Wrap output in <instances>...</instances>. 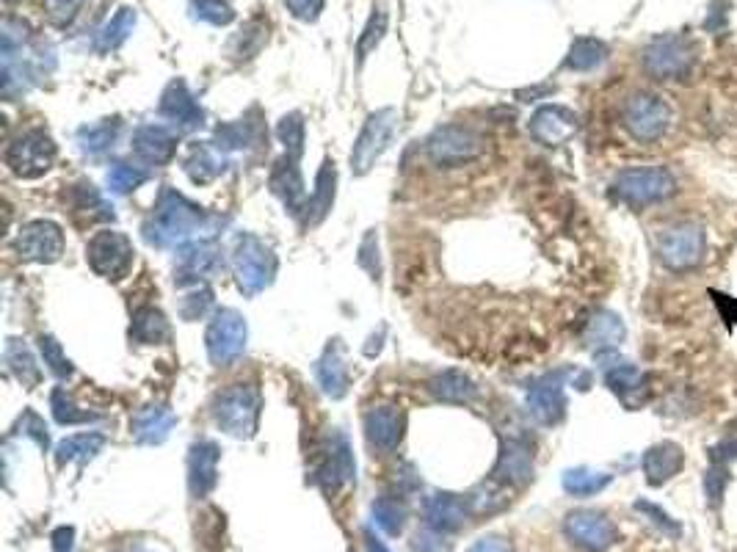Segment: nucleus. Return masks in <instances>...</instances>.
I'll return each mask as SVG.
<instances>
[{"label": "nucleus", "mask_w": 737, "mask_h": 552, "mask_svg": "<svg viewBox=\"0 0 737 552\" xmlns=\"http://www.w3.org/2000/svg\"><path fill=\"white\" fill-rule=\"evenodd\" d=\"M81 6L83 0H45L47 17H50L56 25H70Z\"/></svg>", "instance_id": "obj_55"}, {"label": "nucleus", "mask_w": 737, "mask_h": 552, "mask_svg": "<svg viewBox=\"0 0 737 552\" xmlns=\"http://www.w3.org/2000/svg\"><path fill=\"white\" fill-rule=\"evenodd\" d=\"M219 219L208 216L199 205H194L188 196H183L174 188H163L152 216L144 221V241L158 249L166 246H183V243L199 241L202 232H213Z\"/></svg>", "instance_id": "obj_1"}, {"label": "nucleus", "mask_w": 737, "mask_h": 552, "mask_svg": "<svg viewBox=\"0 0 737 552\" xmlns=\"http://www.w3.org/2000/svg\"><path fill=\"white\" fill-rule=\"evenodd\" d=\"M105 445L103 434H75V437H67L58 442L56 448V461L64 467V464H86L92 461Z\"/></svg>", "instance_id": "obj_39"}, {"label": "nucleus", "mask_w": 737, "mask_h": 552, "mask_svg": "<svg viewBox=\"0 0 737 552\" xmlns=\"http://www.w3.org/2000/svg\"><path fill=\"white\" fill-rule=\"evenodd\" d=\"M608 61V45L602 39L594 36H580L569 47V56H566V69L572 72H591V69L602 67Z\"/></svg>", "instance_id": "obj_38"}, {"label": "nucleus", "mask_w": 737, "mask_h": 552, "mask_svg": "<svg viewBox=\"0 0 737 552\" xmlns=\"http://www.w3.org/2000/svg\"><path fill=\"white\" fill-rule=\"evenodd\" d=\"M130 337L141 345H161L172 337V326L166 321V315L155 307H139L133 312V323H130Z\"/></svg>", "instance_id": "obj_34"}, {"label": "nucleus", "mask_w": 737, "mask_h": 552, "mask_svg": "<svg viewBox=\"0 0 737 552\" xmlns=\"http://www.w3.org/2000/svg\"><path fill=\"white\" fill-rule=\"evenodd\" d=\"M426 522L428 528L439 530V533H453V530L464 528L467 517H473L467 497L450 495V492H434L426 497Z\"/></svg>", "instance_id": "obj_23"}, {"label": "nucleus", "mask_w": 737, "mask_h": 552, "mask_svg": "<svg viewBox=\"0 0 737 552\" xmlns=\"http://www.w3.org/2000/svg\"><path fill=\"white\" fill-rule=\"evenodd\" d=\"M412 550L415 552H450V541L445 539V533L428 528V530H423V533H417Z\"/></svg>", "instance_id": "obj_56"}, {"label": "nucleus", "mask_w": 737, "mask_h": 552, "mask_svg": "<svg viewBox=\"0 0 737 552\" xmlns=\"http://www.w3.org/2000/svg\"><path fill=\"white\" fill-rule=\"evenodd\" d=\"M641 61L655 81H685L696 67V45L682 34H660L644 47Z\"/></svg>", "instance_id": "obj_5"}, {"label": "nucleus", "mask_w": 737, "mask_h": 552, "mask_svg": "<svg viewBox=\"0 0 737 552\" xmlns=\"http://www.w3.org/2000/svg\"><path fill=\"white\" fill-rule=\"evenodd\" d=\"M56 163V144L45 130H25L6 147V166L23 180H36Z\"/></svg>", "instance_id": "obj_8"}, {"label": "nucleus", "mask_w": 737, "mask_h": 552, "mask_svg": "<svg viewBox=\"0 0 737 552\" xmlns=\"http://www.w3.org/2000/svg\"><path fill=\"white\" fill-rule=\"evenodd\" d=\"M528 412L542 426H558L566 414L564 373H547L528 387Z\"/></svg>", "instance_id": "obj_15"}, {"label": "nucleus", "mask_w": 737, "mask_h": 552, "mask_svg": "<svg viewBox=\"0 0 737 552\" xmlns=\"http://www.w3.org/2000/svg\"><path fill=\"white\" fill-rule=\"evenodd\" d=\"M334 183H337V172H334V163H323L321 172H318V180H315V191H312L310 202H307V210H304V221L315 227L326 219V213L332 210L334 202Z\"/></svg>", "instance_id": "obj_35"}, {"label": "nucleus", "mask_w": 737, "mask_h": 552, "mask_svg": "<svg viewBox=\"0 0 737 552\" xmlns=\"http://www.w3.org/2000/svg\"><path fill=\"white\" fill-rule=\"evenodd\" d=\"M564 533L575 547L586 552H605L619 541L616 522L611 517H605L602 511H591V508L572 511L564 519Z\"/></svg>", "instance_id": "obj_13"}, {"label": "nucleus", "mask_w": 737, "mask_h": 552, "mask_svg": "<svg viewBox=\"0 0 737 552\" xmlns=\"http://www.w3.org/2000/svg\"><path fill=\"white\" fill-rule=\"evenodd\" d=\"M224 260H221V249L216 241L210 238H199V241L183 243L177 249V282L180 285H196L205 282L210 274H216Z\"/></svg>", "instance_id": "obj_16"}, {"label": "nucleus", "mask_w": 737, "mask_h": 552, "mask_svg": "<svg viewBox=\"0 0 737 552\" xmlns=\"http://www.w3.org/2000/svg\"><path fill=\"white\" fill-rule=\"evenodd\" d=\"M315 376H318V384H321V390L334 398V401H340L343 395L348 392V365H346V357H343V345L340 340H332V343L326 345V351L321 354L318 359V365H315Z\"/></svg>", "instance_id": "obj_29"}, {"label": "nucleus", "mask_w": 737, "mask_h": 552, "mask_svg": "<svg viewBox=\"0 0 737 552\" xmlns=\"http://www.w3.org/2000/svg\"><path fill=\"white\" fill-rule=\"evenodd\" d=\"M161 116L169 119L180 130H199L205 125V111L196 103L194 94L188 92L185 81H172L161 94Z\"/></svg>", "instance_id": "obj_20"}, {"label": "nucleus", "mask_w": 737, "mask_h": 552, "mask_svg": "<svg viewBox=\"0 0 737 552\" xmlns=\"http://www.w3.org/2000/svg\"><path fill=\"white\" fill-rule=\"evenodd\" d=\"M191 17L210 25H230L235 12L227 0H191Z\"/></svg>", "instance_id": "obj_50"}, {"label": "nucleus", "mask_w": 737, "mask_h": 552, "mask_svg": "<svg viewBox=\"0 0 737 552\" xmlns=\"http://www.w3.org/2000/svg\"><path fill=\"white\" fill-rule=\"evenodd\" d=\"M232 271L238 279V288L246 296L265 290L277 276V254L265 241L252 232H241L232 241Z\"/></svg>", "instance_id": "obj_3"}, {"label": "nucleus", "mask_w": 737, "mask_h": 552, "mask_svg": "<svg viewBox=\"0 0 737 552\" xmlns=\"http://www.w3.org/2000/svg\"><path fill=\"white\" fill-rule=\"evenodd\" d=\"M492 478L506 483V486H525V483L533 481V453H530V445L525 439H503Z\"/></svg>", "instance_id": "obj_19"}, {"label": "nucleus", "mask_w": 737, "mask_h": 552, "mask_svg": "<svg viewBox=\"0 0 737 552\" xmlns=\"http://www.w3.org/2000/svg\"><path fill=\"white\" fill-rule=\"evenodd\" d=\"M580 119L572 108L566 105H542L536 114L530 116V136L536 138L544 147H561L569 138L575 136Z\"/></svg>", "instance_id": "obj_17"}, {"label": "nucleus", "mask_w": 737, "mask_h": 552, "mask_svg": "<svg viewBox=\"0 0 737 552\" xmlns=\"http://www.w3.org/2000/svg\"><path fill=\"white\" fill-rule=\"evenodd\" d=\"M133 152L144 163L163 166V163H169L177 155V136L163 125H141L133 133Z\"/></svg>", "instance_id": "obj_25"}, {"label": "nucleus", "mask_w": 737, "mask_h": 552, "mask_svg": "<svg viewBox=\"0 0 737 552\" xmlns=\"http://www.w3.org/2000/svg\"><path fill=\"white\" fill-rule=\"evenodd\" d=\"M644 478L649 486H663L685 467V450L677 442H657L644 453Z\"/></svg>", "instance_id": "obj_27"}, {"label": "nucleus", "mask_w": 737, "mask_h": 552, "mask_svg": "<svg viewBox=\"0 0 737 552\" xmlns=\"http://www.w3.org/2000/svg\"><path fill=\"white\" fill-rule=\"evenodd\" d=\"M185 172L196 185L213 183L227 172V155L213 141H196L185 152Z\"/></svg>", "instance_id": "obj_28"}, {"label": "nucleus", "mask_w": 737, "mask_h": 552, "mask_svg": "<svg viewBox=\"0 0 737 552\" xmlns=\"http://www.w3.org/2000/svg\"><path fill=\"white\" fill-rule=\"evenodd\" d=\"M133 243L125 232L119 230H100L94 232V238L86 246V260L92 265V271L103 279L119 282L130 274L133 268Z\"/></svg>", "instance_id": "obj_9"}, {"label": "nucleus", "mask_w": 737, "mask_h": 552, "mask_svg": "<svg viewBox=\"0 0 737 552\" xmlns=\"http://www.w3.org/2000/svg\"><path fill=\"white\" fill-rule=\"evenodd\" d=\"M635 508H638V511H644V514H649V517H655L657 525H660V528H663V530H668L671 536H680V533H682L680 525H677L674 519L668 517L666 511H663V508L652 506V503H644V500H638V503H635Z\"/></svg>", "instance_id": "obj_58"}, {"label": "nucleus", "mask_w": 737, "mask_h": 552, "mask_svg": "<svg viewBox=\"0 0 737 552\" xmlns=\"http://www.w3.org/2000/svg\"><path fill=\"white\" fill-rule=\"evenodd\" d=\"M611 481L613 475L599 470H588V467H575V470L564 472V489L572 497L597 495V492H602Z\"/></svg>", "instance_id": "obj_43"}, {"label": "nucleus", "mask_w": 737, "mask_h": 552, "mask_svg": "<svg viewBox=\"0 0 737 552\" xmlns=\"http://www.w3.org/2000/svg\"><path fill=\"white\" fill-rule=\"evenodd\" d=\"M467 503H470V511L473 514H495L500 508L508 506V486L506 483L489 478L486 483H481L475 492L467 495Z\"/></svg>", "instance_id": "obj_44"}, {"label": "nucleus", "mask_w": 737, "mask_h": 552, "mask_svg": "<svg viewBox=\"0 0 737 552\" xmlns=\"http://www.w3.org/2000/svg\"><path fill=\"white\" fill-rule=\"evenodd\" d=\"M406 428V417L401 409L395 406H376L365 414V434L373 448L390 453L401 445Z\"/></svg>", "instance_id": "obj_22"}, {"label": "nucleus", "mask_w": 737, "mask_h": 552, "mask_svg": "<svg viewBox=\"0 0 737 552\" xmlns=\"http://www.w3.org/2000/svg\"><path fill=\"white\" fill-rule=\"evenodd\" d=\"M221 152L230 150H252V147H260L263 144V127L257 122H249V119H241V122H230V125H221L216 130V141H213Z\"/></svg>", "instance_id": "obj_36"}, {"label": "nucleus", "mask_w": 737, "mask_h": 552, "mask_svg": "<svg viewBox=\"0 0 737 552\" xmlns=\"http://www.w3.org/2000/svg\"><path fill=\"white\" fill-rule=\"evenodd\" d=\"M729 483V464H721V461H710V470H707V497H710V506H721L724 500V489Z\"/></svg>", "instance_id": "obj_53"}, {"label": "nucleus", "mask_w": 737, "mask_h": 552, "mask_svg": "<svg viewBox=\"0 0 737 552\" xmlns=\"http://www.w3.org/2000/svg\"><path fill=\"white\" fill-rule=\"evenodd\" d=\"M136 28V9H119V12L108 20V23L100 28L97 34V50L100 53H108V50H116L127 42V36L133 34Z\"/></svg>", "instance_id": "obj_41"}, {"label": "nucleus", "mask_w": 737, "mask_h": 552, "mask_svg": "<svg viewBox=\"0 0 737 552\" xmlns=\"http://www.w3.org/2000/svg\"><path fill=\"white\" fill-rule=\"evenodd\" d=\"M14 431H17V434H25V437L36 439V445H39V448H47V445H50V434H47L45 420H42V417H39L36 412H31V409H28V412L17 420Z\"/></svg>", "instance_id": "obj_54"}, {"label": "nucleus", "mask_w": 737, "mask_h": 552, "mask_svg": "<svg viewBox=\"0 0 737 552\" xmlns=\"http://www.w3.org/2000/svg\"><path fill=\"white\" fill-rule=\"evenodd\" d=\"M674 122V111L663 94L633 92L622 105V127L638 144H655L666 136Z\"/></svg>", "instance_id": "obj_4"}, {"label": "nucleus", "mask_w": 737, "mask_h": 552, "mask_svg": "<svg viewBox=\"0 0 737 552\" xmlns=\"http://www.w3.org/2000/svg\"><path fill=\"white\" fill-rule=\"evenodd\" d=\"M119 130H122L119 119H103V122H94V125H83L78 130V147L86 155H100V152L114 147Z\"/></svg>", "instance_id": "obj_40"}, {"label": "nucleus", "mask_w": 737, "mask_h": 552, "mask_svg": "<svg viewBox=\"0 0 737 552\" xmlns=\"http://www.w3.org/2000/svg\"><path fill=\"white\" fill-rule=\"evenodd\" d=\"M644 381H646L644 373L635 368V365H630V362H619V365H613V368H608V373H605V384H608L613 395H619V401H622L624 406H630V409H635V406L646 398Z\"/></svg>", "instance_id": "obj_31"}, {"label": "nucleus", "mask_w": 737, "mask_h": 552, "mask_svg": "<svg viewBox=\"0 0 737 552\" xmlns=\"http://www.w3.org/2000/svg\"><path fill=\"white\" fill-rule=\"evenodd\" d=\"M732 459H737V439H726V442H721V445L710 448V461L729 464Z\"/></svg>", "instance_id": "obj_61"}, {"label": "nucleus", "mask_w": 737, "mask_h": 552, "mask_svg": "<svg viewBox=\"0 0 737 552\" xmlns=\"http://www.w3.org/2000/svg\"><path fill=\"white\" fill-rule=\"evenodd\" d=\"M431 395L442 403H470L478 398V387L475 381L461 373V370H442L434 379L428 381Z\"/></svg>", "instance_id": "obj_32"}, {"label": "nucleus", "mask_w": 737, "mask_h": 552, "mask_svg": "<svg viewBox=\"0 0 737 552\" xmlns=\"http://www.w3.org/2000/svg\"><path fill=\"white\" fill-rule=\"evenodd\" d=\"M406 503L401 497L395 495H381L376 503H373V522L379 525L387 536H398L406 525Z\"/></svg>", "instance_id": "obj_42"}, {"label": "nucleus", "mask_w": 737, "mask_h": 552, "mask_svg": "<svg viewBox=\"0 0 737 552\" xmlns=\"http://www.w3.org/2000/svg\"><path fill=\"white\" fill-rule=\"evenodd\" d=\"M288 12L301 23H315L323 12V0H288Z\"/></svg>", "instance_id": "obj_57"}, {"label": "nucleus", "mask_w": 737, "mask_h": 552, "mask_svg": "<svg viewBox=\"0 0 737 552\" xmlns=\"http://www.w3.org/2000/svg\"><path fill=\"white\" fill-rule=\"evenodd\" d=\"M260 392L252 384H232L213 401V417L235 439H252L260 423Z\"/></svg>", "instance_id": "obj_7"}, {"label": "nucleus", "mask_w": 737, "mask_h": 552, "mask_svg": "<svg viewBox=\"0 0 737 552\" xmlns=\"http://www.w3.org/2000/svg\"><path fill=\"white\" fill-rule=\"evenodd\" d=\"M39 351H42V359H45L47 370H50L56 379H70L72 373H75L72 362L67 359L64 348H61V343H58L53 334H42V337H39Z\"/></svg>", "instance_id": "obj_46"}, {"label": "nucleus", "mask_w": 737, "mask_h": 552, "mask_svg": "<svg viewBox=\"0 0 737 552\" xmlns=\"http://www.w3.org/2000/svg\"><path fill=\"white\" fill-rule=\"evenodd\" d=\"M3 359H6V368L12 373L14 379L23 384L25 390H34L42 381V370L36 365L31 348L25 345V340L20 337H9L6 340V351H3Z\"/></svg>", "instance_id": "obj_33"}, {"label": "nucleus", "mask_w": 737, "mask_h": 552, "mask_svg": "<svg viewBox=\"0 0 737 552\" xmlns=\"http://www.w3.org/2000/svg\"><path fill=\"white\" fill-rule=\"evenodd\" d=\"M624 323L619 321V315L602 310L591 315V321L586 323V332H583V340L591 351L597 354H605V351H613L619 348V343L624 340Z\"/></svg>", "instance_id": "obj_30"}, {"label": "nucleus", "mask_w": 737, "mask_h": 552, "mask_svg": "<svg viewBox=\"0 0 737 552\" xmlns=\"http://www.w3.org/2000/svg\"><path fill=\"white\" fill-rule=\"evenodd\" d=\"M263 42H265V25L249 23L246 28H243L241 34L232 39L230 53L238 58V61H241V58H252L254 53L263 47Z\"/></svg>", "instance_id": "obj_51"}, {"label": "nucleus", "mask_w": 737, "mask_h": 552, "mask_svg": "<svg viewBox=\"0 0 737 552\" xmlns=\"http://www.w3.org/2000/svg\"><path fill=\"white\" fill-rule=\"evenodd\" d=\"M210 307H213V290L205 282H196L180 301V315L185 321H199V318H205Z\"/></svg>", "instance_id": "obj_47"}, {"label": "nucleus", "mask_w": 737, "mask_h": 552, "mask_svg": "<svg viewBox=\"0 0 737 552\" xmlns=\"http://www.w3.org/2000/svg\"><path fill=\"white\" fill-rule=\"evenodd\" d=\"M384 31H387V14H384V9H373L368 25H365V34H362V39H359V45H357L359 61H365L370 50L379 45Z\"/></svg>", "instance_id": "obj_52"}, {"label": "nucleus", "mask_w": 737, "mask_h": 552, "mask_svg": "<svg viewBox=\"0 0 737 552\" xmlns=\"http://www.w3.org/2000/svg\"><path fill=\"white\" fill-rule=\"evenodd\" d=\"M75 550V528H58L53 533V552H72Z\"/></svg>", "instance_id": "obj_60"}, {"label": "nucleus", "mask_w": 737, "mask_h": 552, "mask_svg": "<svg viewBox=\"0 0 737 552\" xmlns=\"http://www.w3.org/2000/svg\"><path fill=\"white\" fill-rule=\"evenodd\" d=\"M219 456V445L210 442V439H202V442L191 445V453H188V489H191V497L199 500V497H208L216 489Z\"/></svg>", "instance_id": "obj_18"}, {"label": "nucleus", "mask_w": 737, "mask_h": 552, "mask_svg": "<svg viewBox=\"0 0 737 552\" xmlns=\"http://www.w3.org/2000/svg\"><path fill=\"white\" fill-rule=\"evenodd\" d=\"M268 185L271 191L282 199V205L288 207V213L293 216H301L307 210V194H304V180H301L299 172V158H279L271 169V177H268Z\"/></svg>", "instance_id": "obj_21"}, {"label": "nucleus", "mask_w": 737, "mask_h": 552, "mask_svg": "<svg viewBox=\"0 0 737 552\" xmlns=\"http://www.w3.org/2000/svg\"><path fill=\"white\" fill-rule=\"evenodd\" d=\"M467 552H514V547H511V541L500 539V536H484V539L475 541Z\"/></svg>", "instance_id": "obj_59"}, {"label": "nucleus", "mask_w": 737, "mask_h": 552, "mask_svg": "<svg viewBox=\"0 0 737 552\" xmlns=\"http://www.w3.org/2000/svg\"><path fill=\"white\" fill-rule=\"evenodd\" d=\"M365 539H368V552H390L379 539H373V533H365Z\"/></svg>", "instance_id": "obj_62"}, {"label": "nucleus", "mask_w": 737, "mask_h": 552, "mask_svg": "<svg viewBox=\"0 0 737 552\" xmlns=\"http://www.w3.org/2000/svg\"><path fill=\"white\" fill-rule=\"evenodd\" d=\"M141 183H147V172L139 169V166H130V163L119 161L108 169V188H111L114 194H130V191H136Z\"/></svg>", "instance_id": "obj_48"}, {"label": "nucleus", "mask_w": 737, "mask_h": 552, "mask_svg": "<svg viewBox=\"0 0 737 552\" xmlns=\"http://www.w3.org/2000/svg\"><path fill=\"white\" fill-rule=\"evenodd\" d=\"M277 136L285 144V155L301 158V152H304V119H301V114L282 116L277 125Z\"/></svg>", "instance_id": "obj_49"}, {"label": "nucleus", "mask_w": 737, "mask_h": 552, "mask_svg": "<svg viewBox=\"0 0 737 552\" xmlns=\"http://www.w3.org/2000/svg\"><path fill=\"white\" fill-rule=\"evenodd\" d=\"M318 481L323 483V489H337L340 483H354L357 481V461L351 453V442L346 434H334L326 461L318 467Z\"/></svg>", "instance_id": "obj_24"}, {"label": "nucleus", "mask_w": 737, "mask_h": 552, "mask_svg": "<svg viewBox=\"0 0 737 552\" xmlns=\"http://www.w3.org/2000/svg\"><path fill=\"white\" fill-rule=\"evenodd\" d=\"M70 205L72 213H75V219H81L83 213L89 224H97V221H114V207H108V202L97 194V188H94L92 183L75 185L70 191Z\"/></svg>", "instance_id": "obj_37"}, {"label": "nucleus", "mask_w": 737, "mask_h": 552, "mask_svg": "<svg viewBox=\"0 0 737 552\" xmlns=\"http://www.w3.org/2000/svg\"><path fill=\"white\" fill-rule=\"evenodd\" d=\"M246 321L238 310H219L208 323L205 332V345H208V357L213 365H232L235 359H241L246 351Z\"/></svg>", "instance_id": "obj_10"}, {"label": "nucleus", "mask_w": 737, "mask_h": 552, "mask_svg": "<svg viewBox=\"0 0 737 552\" xmlns=\"http://www.w3.org/2000/svg\"><path fill=\"white\" fill-rule=\"evenodd\" d=\"M426 152L437 166H461V163L475 161L484 152V138L478 136L473 127L445 125L428 136Z\"/></svg>", "instance_id": "obj_11"}, {"label": "nucleus", "mask_w": 737, "mask_h": 552, "mask_svg": "<svg viewBox=\"0 0 737 552\" xmlns=\"http://www.w3.org/2000/svg\"><path fill=\"white\" fill-rule=\"evenodd\" d=\"M655 252L660 263L674 274L696 271L707 257V230L696 221H680L657 232Z\"/></svg>", "instance_id": "obj_2"}, {"label": "nucleus", "mask_w": 737, "mask_h": 552, "mask_svg": "<svg viewBox=\"0 0 737 552\" xmlns=\"http://www.w3.org/2000/svg\"><path fill=\"white\" fill-rule=\"evenodd\" d=\"M613 194L630 207L660 205L677 194V180L666 166H633L616 174Z\"/></svg>", "instance_id": "obj_6"}, {"label": "nucleus", "mask_w": 737, "mask_h": 552, "mask_svg": "<svg viewBox=\"0 0 737 552\" xmlns=\"http://www.w3.org/2000/svg\"><path fill=\"white\" fill-rule=\"evenodd\" d=\"M14 249L25 263H56L64 252V232L56 221H28L23 230L17 232Z\"/></svg>", "instance_id": "obj_14"}, {"label": "nucleus", "mask_w": 737, "mask_h": 552, "mask_svg": "<svg viewBox=\"0 0 737 552\" xmlns=\"http://www.w3.org/2000/svg\"><path fill=\"white\" fill-rule=\"evenodd\" d=\"M174 426H177V417L169 406H161V403L144 406L130 420V431L141 445H161L172 434Z\"/></svg>", "instance_id": "obj_26"}, {"label": "nucleus", "mask_w": 737, "mask_h": 552, "mask_svg": "<svg viewBox=\"0 0 737 552\" xmlns=\"http://www.w3.org/2000/svg\"><path fill=\"white\" fill-rule=\"evenodd\" d=\"M395 127H398V114L392 108H381V111L368 116V122L362 127L357 144H354V152H351L354 174H368L376 166V161L390 147Z\"/></svg>", "instance_id": "obj_12"}, {"label": "nucleus", "mask_w": 737, "mask_h": 552, "mask_svg": "<svg viewBox=\"0 0 737 552\" xmlns=\"http://www.w3.org/2000/svg\"><path fill=\"white\" fill-rule=\"evenodd\" d=\"M50 409H53V417L61 426H81V423H94L97 420V414L81 412L78 403L72 401L70 392L61 390V387H56L53 395H50Z\"/></svg>", "instance_id": "obj_45"}]
</instances>
